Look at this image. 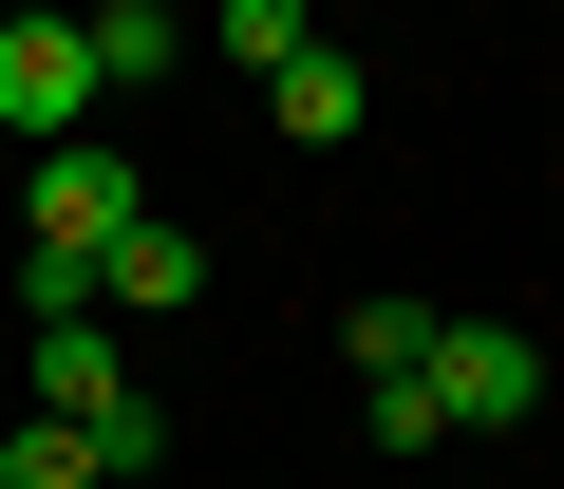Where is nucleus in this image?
<instances>
[{"mask_svg": "<svg viewBox=\"0 0 564 489\" xmlns=\"http://www.w3.org/2000/svg\"><path fill=\"white\" fill-rule=\"evenodd\" d=\"M414 395H433V433H527V414H545V339H527V320H433Z\"/></svg>", "mask_w": 564, "mask_h": 489, "instance_id": "f257e3e1", "label": "nucleus"}, {"mask_svg": "<svg viewBox=\"0 0 564 489\" xmlns=\"http://www.w3.org/2000/svg\"><path fill=\"white\" fill-rule=\"evenodd\" d=\"M95 113H113V76H95L76 20H0V132L57 151V132H95Z\"/></svg>", "mask_w": 564, "mask_h": 489, "instance_id": "f03ea898", "label": "nucleus"}, {"mask_svg": "<svg viewBox=\"0 0 564 489\" xmlns=\"http://www.w3.org/2000/svg\"><path fill=\"white\" fill-rule=\"evenodd\" d=\"M170 302H207V244H188L170 207H132V226L95 244V320H170Z\"/></svg>", "mask_w": 564, "mask_h": 489, "instance_id": "7ed1b4c3", "label": "nucleus"}, {"mask_svg": "<svg viewBox=\"0 0 564 489\" xmlns=\"http://www.w3.org/2000/svg\"><path fill=\"white\" fill-rule=\"evenodd\" d=\"M263 113H282V132H302V151H339V132L377 113V76H358L339 39H302V57H282V76H263Z\"/></svg>", "mask_w": 564, "mask_h": 489, "instance_id": "20e7f679", "label": "nucleus"}, {"mask_svg": "<svg viewBox=\"0 0 564 489\" xmlns=\"http://www.w3.org/2000/svg\"><path fill=\"white\" fill-rule=\"evenodd\" d=\"M76 39H95V76H113V95H151V76L188 57V20H170V0H76Z\"/></svg>", "mask_w": 564, "mask_h": 489, "instance_id": "39448f33", "label": "nucleus"}, {"mask_svg": "<svg viewBox=\"0 0 564 489\" xmlns=\"http://www.w3.org/2000/svg\"><path fill=\"white\" fill-rule=\"evenodd\" d=\"M414 358H433V302H395V283H377V302H339V377H358V395H377V377H414Z\"/></svg>", "mask_w": 564, "mask_h": 489, "instance_id": "423d86ee", "label": "nucleus"}, {"mask_svg": "<svg viewBox=\"0 0 564 489\" xmlns=\"http://www.w3.org/2000/svg\"><path fill=\"white\" fill-rule=\"evenodd\" d=\"M321 39V0H207V57H245V76H282Z\"/></svg>", "mask_w": 564, "mask_h": 489, "instance_id": "0eeeda50", "label": "nucleus"}, {"mask_svg": "<svg viewBox=\"0 0 564 489\" xmlns=\"http://www.w3.org/2000/svg\"><path fill=\"white\" fill-rule=\"evenodd\" d=\"M0 489H113V470H95L76 414H20V433H0Z\"/></svg>", "mask_w": 564, "mask_h": 489, "instance_id": "6e6552de", "label": "nucleus"}, {"mask_svg": "<svg viewBox=\"0 0 564 489\" xmlns=\"http://www.w3.org/2000/svg\"><path fill=\"white\" fill-rule=\"evenodd\" d=\"M0 20H76V0H0Z\"/></svg>", "mask_w": 564, "mask_h": 489, "instance_id": "1a4fd4ad", "label": "nucleus"}]
</instances>
